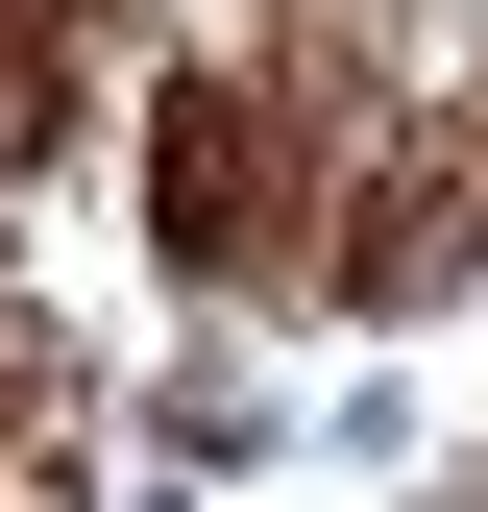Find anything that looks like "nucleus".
Masks as SVG:
<instances>
[{"mask_svg": "<svg viewBox=\"0 0 488 512\" xmlns=\"http://www.w3.org/2000/svg\"><path fill=\"white\" fill-rule=\"evenodd\" d=\"M342 171L366 147H318V74H269V49H196V74L147 98V244L196 293H318Z\"/></svg>", "mask_w": 488, "mask_h": 512, "instance_id": "nucleus-1", "label": "nucleus"}]
</instances>
